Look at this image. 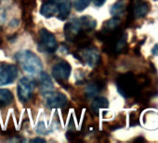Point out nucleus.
<instances>
[{
	"mask_svg": "<svg viewBox=\"0 0 158 143\" xmlns=\"http://www.w3.org/2000/svg\"><path fill=\"white\" fill-rule=\"evenodd\" d=\"M139 124V117L136 115L135 112H132L130 114V125H136Z\"/></svg>",
	"mask_w": 158,
	"mask_h": 143,
	"instance_id": "obj_20",
	"label": "nucleus"
},
{
	"mask_svg": "<svg viewBox=\"0 0 158 143\" xmlns=\"http://www.w3.org/2000/svg\"><path fill=\"white\" fill-rule=\"evenodd\" d=\"M152 54L154 56H158V43L155 44L153 46V47L152 48Z\"/></svg>",
	"mask_w": 158,
	"mask_h": 143,
	"instance_id": "obj_22",
	"label": "nucleus"
},
{
	"mask_svg": "<svg viewBox=\"0 0 158 143\" xmlns=\"http://www.w3.org/2000/svg\"><path fill=\"white\" fill-rule=\"evenodd\" d=\"M116 86L118 92L126 99L133 97L140 90V86L139 85L136 77L131 73L120 76L117 78Z\"/></svg>",
	"mask_w": 158,
	"mask_h": 143,
	"instance_id": "obj_2",
	"label": "nucleus"
},
{
	"mask_svg": "<svg viewBox=\"0 0 158 143\" xmlns=\"http://www.w3.org/2000/svg\"><path fill=\"white\" fill-rule=\"evenodd\" d=\"M61 0H48L42 4L40 8V14L45 18H51L58 13L59 4Z\"/></svg>",
	"mask_w": 158,
	"mask_h": 143,
	"instance_id": "obj_9",
	"label": "nucleus"
},
{
	"mask_svg": "<svg viewBox=\"0 0 158 143\" xmlns=\"http://www.w3.org/2000/svg\"><path fill=\"white\" fill-rule=\"evenodd\" d=\"M72 67L71 64L66 60H61L56 63L52 67V76L60 84H63L69 79L71 75Z\"/></svg>",
	"mask_w": 158,
	"mask_h": 143,
	"instance_id": "obj_6",
	"label": "nucleus"
},
{
	"mask_svg": "<svg viewBox=\"0 0 158 143\" xmlns=\"http://www.w3.org/2000/svg\"><path fill=\"white\" fill-rule=\"evenodd\" d=\"M72 9V2L70 0H61L59 4V10H58V19L60 21H65L70 15Z\"/></svg>",
	"mask_w": 158,
	"mask_h": 143,
	"instance_id": "obj_12",
	"label": "nucleus"
},
{
	"mask_svg": "<svg viewBox=\"0 0 158 143\" xmlns=\"http://www.w3.org/2000/svg\"><path fill=\"white\" fill-rule=\"evenodd\" d=\"M90 1L91 0H73L74 9L79 12L83 11L89 6Z\"/></svg>",
	"mask_w": 158,
	"mask_h": 143,
	"instance_id": "obj_18",
	"label": "nucleus"
},
{
	"mask_svg": "<svg viewBox=\"0 0 158 143\" xmlns=\"http://www.w3.org/2000/svg\"><path fill=\"white\" fill-rule=\"evenodd\" d=\"M40 83H41V87L44 90H46V92L48 91H51V89L53 88V82L51 80V78L48 76V74L46 73H41L40 75Z\"/></svg>",
	"mask_w": 158,
	"mask_h": 143,
	"instance_id": "obj_16",
	"label": "nucleus"
},
{
	"mask_svg": "<svg viewBox=\"0 0 158 143\" xmlns=\"http://www.w3.org/2000/svg\"><path fill=\"white\" fill-rule=\"evenodd\" d=\"M31 142H46V139L44 138H40V137H35L34 139L31 140Z\"/></svg>",
	"mask_w": 158,
	"mask_h": 143,
	"instance_id": "obj_23",
	"label": "nucleus"
},
{
	"mask_svg": "<svg viewBox=\"0 0 158 143\" xmlns=\"http://www.w3.org/2000/svg\"><path fill=\"white\" fill-rule=\"evenodd\" d=\"M125 10H126V5L123 1H118L116 3H114L112 7H111V14L113 16H115V17H119L121 16L124 12H125Z\"/></svg>",
	"mask_w": 158,
	"mask_h": 143,
	"instance_id": "obj_17",
	"label": "nucleus"
},
{
	"mask_svg": "<svg viewBox=\"0 0 158 143\" xmlns=\"http://www.w3.org/2000/svg\"><path fill=\"white\" fill-rule=\"evenodd\" d=\"M109 107V101L104 97H96L94 98L91 103V110L94 112H98L102 109H106Z\"/></svg>",
	"mask_w": 158,
	"mask_h": 143,
	"instance_id": "obj_15",
	"label": "nucleus"
},
{
	"mask_svg": "<svg viewBox=\"0 0 158 143\" xmlns=\"http://www.w3.org/2000/svg\"><path fill=\"white\" fill-rule=\"evenodd\" d=\"M77 58L82 61H85L88 65L91 67L97 66L101 60V55L98 49L90 45L89 47L81 48V54H79Z\"/></svg>",
	"mask_w": 158,
	"mask_h": 143,
	"instance_id": "obj_7",
	"label": "nucleus"
},
{
	"mask_svg": "<svg viewBox=\"0 0 158 143\" xmlns=\"http://www.w3.org/2000/svg\"><path fill=\"white\" fill-rule=\"evenodd\" d=\"M18 76V69L14 64L0 63V87L12 84Z\"/></svg>",
	"mask_w": 158,
	"mask_h": 143,
	"instance_id": "obj_5",
	"label": "nucleus"
},
{
	"mask_svg": "<svg viewBox=\"0 0 158 143\" xmlns=\"http://www.w3.org/2000/svg\"><path fill=\"white\" fill-rule=\"evenodd\" d=\"M120 25H121L120 18L114 16L113 18H111L110 20H108L104 22L102 31L105 32V33H112V32H114V31L120 29Z\"/></svg>",
	"mask_w": 158,
	"mask_h": 143,
	"instance_id": "obj_13",
	"label": "nucleus"
},
{
	"mask_svg": "<svg viewBox=\"0 0 158 143\" xmlns=\"http://www.w3.org/2000/svg\"><path fill=\"white\" fill-rule=\"evenodd\" d=\"M141 140H142V141H144L145 139H144L143 137H137V138L135 139V141H141Z\"/></svg>",
	"mask_w": 158,
	"mask_h": 143,
	"instance_id": "obj_24",
	"label": "nucleus"
},
{
	"mask_svg": "<svg viewBox=\"0 0 158 143\" xmlns=\"http://www.w3.org/2000/svg\"><path fill=\"white\" fill-rule=\"evenodd\" d=\"M104 88V82L101 79H96L89 84H88L86 88V96L87 98H95Z\"/></svg>",
	"mask_w": 158,
	"mask_h": 143,
	"instance_id": "obj_11",
	"label": "nucleus"
},
{
	"mask_svg": "<svg viewBox=\"0 0 158 143\" xmlns=\"http://www.w3.org/2000/svg\"><path fill=\"white\" fill-rule=\"evenodd\" d=\"M91 1L93 2V4H94L96 7H102V6L105 3L106 0H91Z\"/></svg>",
	"mask_w": 158,
	"mask_h": 143,
	"instance_id": "obj_21",
	"label": "nucleus"
},
{
	"mask_svg": "<svg viewBox=\"0 0 158 143\" xmlns=\"http://www.w3.org/2000/svg\"><path fill=\"white\" fill-rule=\"evenodd\" d=\"M14 100L13 93L9 89H0V108L10 105Z\"/></svg>",
	"mask_w": 158,
	"mask_h": 143,
	"instance_id": "obj_14",
	"label": "nucleus"
},
{
	"mask_svg": "<svg viewBox=\"0 0 158 143\" xmlns=\"http://www.w3.org/2000/svg\"><path fill=\"white\" fill-rule=\"evenodd\" d=\"M15 59L28 74L37 75L41 73L43 69L41 59L30 50H22L18 52L15 55Z\"/></svg>",
	"mask_w": 158,
	"mask_h": 143,
	"instance_id": "obj_1",
	"label": "nucleus"
},
{
	"mask_svg": "<svg viewBox=\"0 0 158 143\" xmlns=\"http://www.w3.org/2000/svg\"><path fill=\"white\" fill-rule=\"evenodd\" d=\"M35 81L29 77H23L20 79L17 87L18 97L23 103L29 101L32 99L34 89H35Z\"/></svg>",
	"mask_w": 158,
	"mask_h": 143,
	"instance_id": "obj_4",
	"label": "nucleus"
},
{
	"mask_svg": "<svg viewBox=\"0 0 158 143\" xmlns=\"http://www.w3.org/2000/svg\"><path fill=\"white\" fill-rule=\"evenodd\" d=\"M58 47V43L55 38V35L43 28L39 31V39H38V48L41 51L48 53H54Z\"/></svg>",
	"mask_w": 158,
	"mask_h": 143,
	"instance_id": "obj_3",
	"label": "nucleus"
},
{
	"mask_svg": "<svg viewBox=\"0 0 158 143\" xmlns=\"http://www.w3.org/2000/svg\"><path fill=\"white\" fill-rule=\"evenodd\" d=\"M149 10L150 6L144 0H132V15L135 19L145 17Z\"/></svg>",
	"mask_w": 158,
	"mask_h": 143,
	"instance_id": "obj_10",
	"label": "nucleus"
},
{
	"mask_svg": "<svg viewBox=\"0 0 158 143\" xmlns=\"http://www.w3.org/2000/svg\"><path fill=\"white\" fill-rule=\"evenodd\" d=\"M36 132L42 135H46L48 133H49V130L46 127V125L44 122H40L38 123L37 126H36Z\"/></svg>",
	"mask_w": 158,
	"mask_h": 143,
	"instance_id": "obj_19",
	"label": "nucleus"
},
{
	"mask_svg": "<svg viewBox=\"0 0 158 143\" xmlns=\"http://www.w3.org/2000/svg\"><path fill=\"white\" fill-rule=\"evenodd\" d=\"M46 103L47 105L51 108H62L67 105L68 103V99L66 95H64L61 92H52V91H48L46 92Z\"/></svg>",
	"mask_w": 158,
	"mask_h": 143,
	"instance_id": "obj_8",
	"label": "nucleus"
}]
</instances>
